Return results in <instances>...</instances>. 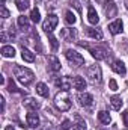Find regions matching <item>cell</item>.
I'll return each mask as SVG.
<instances>
[{"instance_id": "obj_1", "label": "cell", "mask_w": 128, "mask_h": 130, "mask_svg": "<svg viewBox=\"0 0 128 130\" xmlns=\"http://www.w3.org/2000/svg\"><path fill=\"white\" fill-rule=\"evenodd\" d=\"M14 74H15L17 80H18L21 85H24V86H29L33 82V77H35V74H33L32 70H29V68H26V67H20V65H17V67L14 68Z\"/></svg>"}, {"instance_id": "obj_2", "label": "cell", "mask_w": 128, "mask_h": 130, "mask_svg": "<svg viewBox=\"0 0 128 130\" xmlns=\"http://www.w3.org/2000/svg\"><path fill=\"white\" fill-rule=\"evenodd\" d=\"M54 106L60 112L69 110V107H71V98H69L66 91H60V92L56 94V97H54Z\"/></svg>"}, {"instance_id": "obj_3", "label": "cell", "mask_w": 128, "mask_h": 130, "mask_svg": "<svg viewBox=\"0 0 128 130\" xmlns=\"http://www.w3.org/2000/svg\"><path fill=\"white\" fill-rule=\"evenodd\" d=\"M80 45L86 47V48L92 53V56L95 58L96 61H102V59H105L107 55H109L107 48H105V47H101V45H98V47H91V45H88V44H84V42H80Z\"/></svg>"}, {"instance_id": "obj_4", "label": "cell", "mask_w": 128, "mask_h": 130, "mask_svg": "<svg viewBox=\"0 0 128 130\" xmlns=\"http://www.w3.org/2000/svg\"><path fill=\"white\" fill-rule=\"evenodd\" d=\"M65 56L69 61V64H72V67H81V65L84 64V58L80 53H77L75 50H66Z\"/></svg>"}, {"instance_id": "obj_5", "label": "cell", "mask_w": 128, "mask_h": 130, "mask_svg": "<svg viewBox=\"0 0 128 130\" xmlns=\"http://www.w3.org/2000/svg\"><path fill=\"white\" fill-rule=\"evenodd\" d=\"M57 23H59V18H57V15H54V14H50V15L45 18V21H44V24H42V29H44L47 33H51L54 29H56Z\"/></svg>"}, {"instance_id": "obj_6", "label": "cell", "mask_w": 128, "mask_h": 130, "mask_svg": "<svg viewBox=\"0 0 128 130\" xmlns=\"http://www.w3.org/2000/svg\"><path fill=\"white\" fill-rule=\"evenodd\" d=\"M88 77L91 79L92 83H101L102 73H101L99 65H92V67H89V70H88Z\"/></svg>"}, {"instance_id": "obj_7", "label": "cell", "mask_w": 128, "mask_h": 130, "mask_svg": "<svg viewBox=\"0 0 128 130\" xmlns=\"http://www.w3.org/2000/svg\"><path fill=\"white\" fill-rule=\"evenodd\" d=\"M104 12H105L107 18H113V17H116V14H118L116 3H115L113 0H107V2L104 3Z\"/></svg>"}, {"instance_id": "obj_8", "label": "cell", "mask_w": 128, "mask_h": 130, "mask_svg": "<svg viewBox=\"0 0 128 130\" xmlns=\"http://www.w3.org/2000/svg\"><path fill=\"white\" fill-rule=\"evenodd\" d=\"M56 86L57 88H60L62 91H69V88L72 86V79H69L68 76H63V77H59V79H56Z\"/></svg>"}, {"instance_id": "obj_9", "label": "cell", "mask_w": 128, "mask_h": 130, "mask_svg": "<svg viewBox=\"0 0 128 130\" xmlns=\"http://www.w3.org/2000/svg\"><path fill=\"white\" fill-rule=\"evenodd\" d=\"M23 104H24V107H26V109H29V110H38V109L41 107L39 101H36V100L32 98V97L24 98V100H23Z\"/></svg>"}, {"instance_id": "obj_10", "label": "cell", "mask_w": 128, "mask_h": 130, "mask_svg": "<svg viewBox=\"0 0 128 130\" xmlns=\"http://www.w3.org/2000/svg\"><path fill=\"white\" fill-rule=\"evenodd\" d=\"M26 120H27V126L32 127V129H35V127L39 126V117H38V113H35L33 110H30V112L27 113Z\"/></svg>"}, {"instance_id": "obj_11", "label": "cell", "mask_w": 128, "mask_h": 130, "mask_svg": "<svg viewBox=\"0 0 128 130\" xmlns=\"http://www.w3.org/2000/svg\"><path fill=\"white\" fill-rule=\"evenodd\" d=\"M60 67H62V65H60V61H59L54 55H50V56H48V68H50L53 73L59 71Z\"/></svg>"}, {"instance_id": "obj_12", "label": "cell", "mask_w": 128, "mask_h": 130, "mask_svg": "<svg viewBox=\"0 0 128 130\" xmlns=\"http://www.w3.org/2000/svg\"><path fill=\"white\" fill-rule=\"evenodd\" d=\"M72 86L77 91H83V89H86V80L80 76H75V77H72Z\"/></svg>"}, {"instance_id": "obj_13", "label": "cell", "mask_w": 128, "mask_h": 130, "mask_svg": "<svg viewBox=\"0 0 128 130\" xmlns=\"http://www.w3.org/2000/svg\"><path fill=\"white\" fill-rule=\"evenodd\" d=\"M112 70H113L115 73L121 74V76H125V74H127V68H125L124 62H121V61H113V64H112Z\"/></svg>"}, {"instance_id": "obj_14", "label": "cell", "mask_w": 128, "mask_h": 130, "mask_svg": "<svg viewBox=\"0 0 128 130\" xmlns=\"http://www.w3.org/2000/svg\"><path fill=\"white\" fill-rule=\"evenodd\" d=\"M109 30L112 35H118V33L122 32V21L121 20H115L113 23L109 24Z\"/></svg>"}, {"instance_id": "obj_15", "label": "cell", "mask_w": 128, "mask_h": 130, "mask_svg": "<svg viewBox=\"0 0 128 130\" xmlns=\"http://www.w3.org/2000/svg\"><path fill=\"white\" fill-rule=\"evenodd\" d=\"M88 20H89L91 24H98V21H99V17H98L96 11L94 9V6H91V5L88 8Z\"/></svg>"}, {"instance_id": "obj_16", "label": "cell", "mask_w": 128, "mask_h": 130, "mask_svg": "<svg viewBox=\"0 0 128 130\" xmlns=\"http://www.w3.org/2000/svg\"><path fill=\"white\" fill-rule=\"evenodd\" d=\"M78 101H80V104L81 106H92V103H94V97L91 95V94H88V92H84V94H80L78 95Z\"/></svg>"}, {"instance_id": "obj_17", "label": "cell", "mask_w": 128, "mask_h": 130, "mask_svg": "<svg viewBox=\"0 0 128 130\" xmlns=\"http://www.w3.org/2000/svg\"><path fill=\"white\" fill-rule=\"evenodd\" d=\"M86 33H88L91 38H95V39H102V32H101V29L86 27Z\"/></svg>"}, {"instance_id": "obj_18", "label": "cell", "mask_w": 128, "mask_h": 130, "mask_svg": "<svg viewBox=\"0 0 128 130\" xmlns=\"http://www.w3.org/2000/svg\"><path fill=\"white\" fill-rule=\"evenodd\" d=\"M2 56H5V58H14L15 56V48L12 45H3L2 47Z\"/></svg>"}, {"instance_id": "obj_19", "label": "cell", "mask_w": 128, "mask_h": 130, "mask_svg": "<svg viewBox=\"0 0 128 130\" xmlns=\"http://www.w3.org/2000/svg\"><path fill=\"white\" fill-rule=\"evenodd\" d=\"M18 26H20V29H21V30H29V29H30L29 18H27V17H24V15L18 17Z\"/></svg>"}, {"instance_id": "obj_20", "label": "cell", "mask_w": 128, "mask_h": 130, "mask_svg": "<svg viewBox=\"0 0 128 130\" xmlns=\"http://www.w3.org/2000/svg\"><path fill=\"white\" fill-rule=\"evenodd\" d=\"M36 92H38L41 97H48V88H47V85L42 83V82H39V83L36 85Z\"/></svg>"}, {"instance_id": "obj_21", "label": "cell", "mask_w": 128, "mask_h": 130, "mask_svg": "<svg viewBox=\"0 0 128 130\" xmlns=\"http://www.w3.org/2000/svg\"><path fill=\"white\" fill-rule=\"evenodd\" d=\"M21 56H23V59H24L26 62H33V61H35V53H32L30 50H27V48H24V47H23V50H21Z\"/></svg>"}, {"instance_id": "obj_22", "label": "cell", "mask_w": 128, "mask_h": 130, "mask_svg": "<svg viewBox=\"0 0 128 130\" xmlns=\"http://www.w3.org/2000/svg\"><path fill=\"white\" fill-rule=\"evenodd\" d=\"M110 103H112V107L115 110H119L122 107V98L119 97V95H113V97L110 98Z\"/></svg>"}, {"instance_id": "obj_23", "label": "cell", "mask_w": 128, "mask_h": 130, "mask_svg": "<svg viewBox=\"0 0 128 130\" xmlns=\"http://www.w3.org/2000/svg\"><path fill=\"white\" fill-rule=\"evenodd\" d=\"M98 120H99V123H102V124H109V123L112 121L109 112H105V110H101V112L98 113Z\"/></svg>"}, {"instance_id": "obj_24", "label": "cell", "mask_w": 128, "mask_h": 130, "mask_svg": "<svg viewBox=\"0 0 128 130\" xmlns=\"http://www.w3.org/2000/svg\"><path fill=\"white\" fill-rule=\"evenodd\" d=\"M15 5H17V8H18L20 11H26V9L29 8L30 2H29V0H15Z\"/></svg>"}, {"instance_id": "obj_25", "label": "cell", "mask_w": 128, "mask_h": 130, "mask_svg": "<svg viewBox=\"0 0 128 130\" xmlns=\"http://www.w3.org/2000/svg\"><path fill=\"white\" fill-rule=\"evenodd\" d=\"M30 20H32L33 23H39L41 21V14H39V11L36 8L32 9V12H30Z\"/></svg>"}, {"instance_id": "obj_26", "label": "cell", "mask_w": 128, "mask_h": 130, "mask_svg": "<svg viewBox=\"0 0 128 130\" xmlns=\"http://www.w3.org/2000/svg\"><path fill=\"white\" fill-rule=\"evenodd\" d=\"M65 21H66L68 24H74V23H75V15H74L71 11H66V14H65Z\"/></svg>"}, {"instance_id": "obj_27", "label": "cell", "mask_w": 128, "mask_h": 130, "mask_svg": "<svg viewBox=\"0 0 128 130\" xmlns=\"http://www.w3.org/2000/svg\"><path fill=\"white\" fill-rule=\"evenodd\" d=\"M9 36H11V38H14V36H15V33H14V30H12V29L9 30V35H8L6 32H2V33H0V39H2V42L9 41Z\"/></svg>"}, {"instance_id": "obj_28", "label": "cell", "mask_w": 128, "mask_h": 130, "mask_svg": "<svg viewBox=\"0 0 128 130\" xmlns=\"http://www.w3.org/2000/svg\"><path fill=\"white\" fill-rule=\"evenodd\" d=\"M88 129V126H86V123L83 121V120H78L75 124H74V130H86Z\"/></svg>"}, {"instance_id": "obj_29", "label": "cell", "mask_w": 128, "mask_h": 130, "mask_svg": "<svg viewBox=\"0 0 128 130\" xmlns=\"http://www.w3.org/2000/svg\"><path fill=\"white\" fill-rule=\"evenodd\" d=\"M72 126H74V124H72L69 120H63V121H62V124H60V129H62V130H69Z\"/></svg>"}, {"instance_id": "obj_30", "label": "cell", "mask_w": 128, "mask_h": 130, "mask_svg": "<svg viewBox=\"0 0 128 130\" xmlns=\"http://www.w3.org/2000/svg\"><path fill=\"white\" fill-rule=\"evenodd\" d=\"M8 91H9V92H17V91H18V88L15 86V83H14L12 79H9V82H8Z\"/></svg>"}, {"instance_id": "obj_31", "label": "cell", "mask_w": 128, "mask_h": 130, "mask_svg": "<svg viewBox=\"0 0 128 130\" xmlns=\"http://www.w3.org/2000/svg\"><path fill=\"white\" fill-rule=\"evenodd\" d=\"M50 44H51V48H53V50H57L59 44H57V39H56L53 35H50Z\"/></svg>"}, {"instance_id": "obj_32", "label": "cell", "mask_w": 128, "mask_h": 130, "mask_svg": "<svg viewBox=\"0 0 128 130\" xmlns=\"http://www.w3.org/2000/svg\"><path fill=\"white\" fill-rule=\"evenodd\" d=\"M0 12H2V18H8V17L11 15V14H9V11H8V9L5 8V5L2 6V9H0Z\"/></svg>"}, {"instance_id": "obj_33", "label": "cell", "mask_w": 128, "mask_h": 130, "mask_svg": "<svg viewBox=\"0 0 128 130\" xmlns=\"http://www.w3.org/2000/svg\"><path fill=\"white\" fill-rule=\"evenodd\" d=\"M109 85H110V89H112V91H116V89H118V83H116L115 79H112V80L109 82Z\"/></svg>"}, {"instance_id": "obj_34", "label": "cell", "mask_w": 128, "mask_h": 130, "mask_svg": "<svg viewBox=\"0 0 128 130\" xmlns=\"http://www.w3.org/2000/svg\"><path fill=\"white\" fill-rule=\"evenodd\" d=\"M122 118H124V123H125V126L128 127V110H125V112L122 113Z\"/></svg>"}, {"instance_id": "obj_35", "label": "cell", "mask_w": 128, "mask_h": 130, "mask_svg": "<svg viewBox=\"0 0 128 130\" xmlns=\"http://www.w3.org/2000/svg\"><path fill=\"white\" fill-rule=\"evenodd\" d=\"M0 103H2V112H5V97H0Z\"/></svg>"}, {"instance_id": "obj_36", "label": "cell", "mask_w": 128, "mask_h": 130, "mask_svg": "<svg viewBox=\"0 0 128 130\" xmlns=\"http://www.w3.org/2000/svg\"><path fill=\"white\" fill-rule=\"evenodd\" d=\"M72 5H74V6H75V8H77V9H78V11H80V5H78V3H77V2H74V3H72Z\"/></svg>"}, {"instance_id": "obj_37", "label": "cell", "mask_w": 128, "mask_h": 130, "mask_svg": "<svg viewBox=\"0 0 128 130\" xmlns=\"http://www.w3.org/2000/svg\"><path fill=\"white\" fill-rule=\"evenodd\" d=\"M5 130H15V129H14L12 126H6V127H5Z\"/></svg>"}, {"instance_id": "obj_38", "label": "cell", "mask_w": 128, "mask_h": 130, "mask_svg": "<svg viewBox=\"0 0 128 130\" xmlns=\"http://www.w3.org/2000/svg\"><path fill=\"white\" fill-rule=\"evenodd\" d=\"M125 6H127V9H128V0H125Z\"/></svg>"}, {"instance_id": "obj_39", "label": "cell", "mask_w": 128, "mask_h": 130, "mask_svg": "<svg viewBox=\"0 0 128 130\" xmlns=\"http://www.w3.org/2000/svg\"><path fill=\"white\" fill-rule=\"evenodd\" d=\"M5 2H6V0H3V3H5Z\"/></svg>"}, {"instance_id": "obj_40", "label": "cell", "mask_w": 128, "mask_h": 130, "mask_svg": "<svg viewBox=\"0 0 128 130\" xmlns=\"http://www.w3.org/2000/svg\"><path fill=\"white\" fill-rule=\"evenodd\" d=\"M101 130H104V129H101Z\"/></svg>"}]
</instances>
